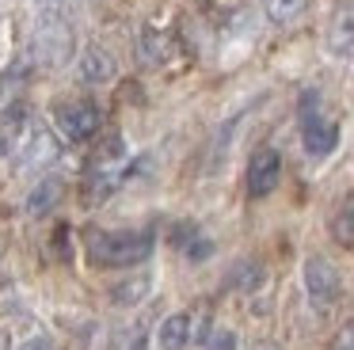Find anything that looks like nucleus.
<instances>
[{"label":"nucleus","mask_w":354,"mask_h":350,"mask_svg":"<svg viewBox=\"0 0 354 350\" xmlns=\"http://www.w3.org/2000/svg\"><path fill=\"white\" fill-rule=\"evenodd\" d=\"M57 198H62V179H54V175H46L42 183H35V190L27 194V213L31 217H46L50 210L57 205Z\"/></svg>","instance_id":"obj_14"},{"label":"nucleus","mask_w":354,"mask_h":350,"mask_svg":"<svg viewBox=\"0 0 354 350\" xmlns=\"http://www.w3.org/2000/svg\"><path fill=\"white\" fill-rule=\"evenodd\" d=\"M328 53L331 57H351L354 53V4L331 19L328 27Z\"/></svg>","instance_id":"obj_12"},{"label":"nucleus","mask_w":354,"mask_h":350,"mask_svg":"<svg viewBox=\"0 0 354 350\" xmlns=\"http://www.w3.org/2000/svg\"><path fill=\"white\" fill-rule=\"evenodd\" d=\"M156 236L149 228H126V232H107V228H84V255L92 266L103 270H122L138 266L153 255Z\"/></svg>","instance_id":"obj_1"},{"label":"nucleus","mask_w":354,"mask_h":350,"mask_svg":"<svg viewBox=\"0 0 354 350\" xmlns=\"http://www.w3.org/2000/svg\"><path fill=\"white\" fill-rule=\"evenodd\" d=\"M16 350H54V342L46 339V335H31L27 342H19Z\"/></svg>","instance_id":"obj_19"},{"label":"nucleus","mask_w":354,"mask_h":350,"mask_svg":"<svg viewBox=\"0 0 354 350\" xmlns=\"http://www.w3.org/2000/svg\"><path fill=\"white\" fill-rule=\"evenodd\" d=\"M149 293H153V274H130V278H122L111 289V301H115L118 308H133V304H141Z\"/></svg>","instance_id":"obj_13"},{"label":"nucleus","mask_w":354,"mask_h":350,"mask_svg":"<svg viewBox=\"0 0 354 350\" xmlns=\"http://www.w3.org/2000/svg\"><path fill=\"white\" fill-rule=\"evenodd\" d=\"M4 342H8V339H4V331H0V350H4Z\"/></svg>","instance_id":"obj_21"},{"label":"nucleus","mask_w":354,"mask_h":350,"mask_svg":"<svg viewBox=\"0 0 354 350\" xmlns=\"http://www.w3.org/2000/svg\"><path fill=\"white\" fill-rule=\"evenodd\" d=\"M305 4L308 0H263L270 23H293L301 12H305Z\"/></svg>","instance_id":"obj_17"},{"label":"nucleus","mask_w":354,"mask_h":350,"mask_svg":"<svg viewBox=\"0 0 354 350\" xmlns=\"http://www.w3.org/2000/svg\"><path fill=\"white\" fill-rule=\"evenodd\" d=\"M171 240H176V248L183 251L187 259H206L209 251H214V243H209V240H206V236H202L194 225H179Z\"/></svg>","instance_id":"obj_16"},{"label":"nucleus","mask_w":354,"mask_h":350,"mask_svg":"<svg viewBox=\"0 0 354 350\" xmlns=\"http://www.w3.org/2000/svg\"><path fill=\"white\" fill-rule=\"evenodd\" d=\"M141 347H145V335L138 327H126V331L115 335V350H141Z\"/></svg>","instance_id":"obj_18"},{"label":"nucleus","mask_w":354,"mask_h":350,"mask_svg":"<svg viewBox=\"0 0 354 350\" xmlns=\"http://www.w3.org/2000/svg\"><path fill=\"white\" fill-rule=\"evenodd\" d=\"M301 145H305V152L313 160L331 156L335 145H339V126L324 114L320 95H316V91H308V95L301 99Z\"/></svg>","instance_id":"obj_3"},{"label":"nucleus","mask_w":354,"mask_h":350,"mask_svg":"<svg viewBox=\"0 0 354 350\" xmlns=\"http://www.w3.org/2000/svg\"><path fill=\"white\" fill-rule=\"evenodd\" d=\"M54 126L65 141L80 145V141H92L103 126V111L92 103V99H69V103L54 107Z\"/></svg>","instance_id":"obj_4"},{"label":"nucleus","mask_w":354,"mask_h":350,"mask_svg":"<svg viewBox=\"0 0 354 350\" xmlns=\"http://www.w3.org/2000/svg\"><path fill=\"white\" fill-rule=\"evenodd\" d=\"M305 293H308V304L316 312H328L331 304L339 301L343 293V278H339L335 263L324 255H308L305 259Z\"/></svg>","instance_id":"obj_5"},{"label":"nucleus","mask_w":354,"mask_h":350,"mask_svg":"<svg viewBox=\"0 0 354 350\" xmlns=\"http://www.w3.org/2000/svg\"><path fill=\"white\" fill-rule=\"evenodd\" d=\"M35 53L42 65H65L73 57V23L62 8L42 4L39 27H35Z\"/></svg>","instance_id":"obj_2"},{"label":"nucleus","mask_w":354,"mask_h":350,"mask_svg":"<svg viewBox=\"0 0 354 350\" xmlns=\"http://www.w3.org/2000/svg\"><path fill=\"white\" fill-rule=\"evenodd\" d=\"M16 152H19V160H24V167H46L62 156V141H57V133H50L46 126H35L31 133H24V141H19Z\"/></svg>","instance_id":"obj_8"},{"label":"nucleus","mask_w":354,"mask_h":350,"mask_svg":"<svg viewBox=\"0 0 354 350\" xmlns=\"http://www.w3.org/2000/svg\"><path fill=\"white\" fill-rule=\"evenodd\" d=\"M248 194L252 198H267L282 179V152L278 149H255L248 160Z\"/></svg>","instance_id":"obj_7"},{"label":"nucleus","mask_w":354,"mask_h":350,"mask_svg":"<svg viewBox=\"0 0 354 350\" xmlns=\"http://www.w3.org/2000/svg\"><path fill=\"white\" fill-rule=\"evenodd\" d=\"M77 73L84 84H107V80H115V57L103 46H88L77 61Z\"/></svg>","instance_id":"obj_10"},{"label":"nucleus","mask_w":354,"mask_h":350,"mask_svg":"<svg viewBox=\"0 0 354 350\" xmlns=\"http://www.w3.org/2000/svg\"><path fill=\"white\" fill-rule=\"evenodd\" d=\"M171 50H176V42H171L168 30H160V27H141V35H138V61H141V65H153V68L168 65Z\"/></svg>","instance_id":"obj_9"},{"label":"nucleus","mask_w":354,"mask_h":350,"mask_svg":"<svg viewBox=\"0 0 354 350\" xmlns=\"http://www.w3.org/2000/svg\"><path fill=\"white\" fill-rule=\"evenodd\" d=\"M259 350H274V347H259Z\"/></svg>","instance_id":"obj_22"},{"label":"nucleus","mask_w":354,"mask_h":350,"mask_svg":"<svg viewBox=\"0 0 354 350\" xmlns=\"http://www.w3.org/2000/svg\"><path fill=\"white\" fill-rule=\"evenodd\" d=\"M331 236H335V243H343V248H354V190L339 202L335 217H331Z\"/></svg>","instance_id":"obj_15"},{"label":"nucleus","mask_w":354,"mask_h":350,"mask_svg":"<svg viewBox=\"0 0 354 350\" xmlns=\"http://www.w3.org/2000/svg\"><path fill=\"white\" fill-rule=\"evenodd\" d=\"M24 133H27V107L24 103L4 107V114H0V156H12L24 141Z\"/></svg>","instance_id":"obj_11"},{"label":"nucleus","mask_w":354,"mask_h":350,"mask_svg":"<svg viewBox=\"0 0 354 350\" xmlns=\"http://www.w3.org/2000/svg\"><path fill=\"white\" fill-rule=\"evenodd\" d=\"M198 339H202V316L191 308L171 312V316H164L160 327H156V347L160 350H187Z\"/></svg>","instance_id":"obj_6"},{"label":"nucleus","mask_w":354,"mask_h":350,"mask_svg":"<svg viewBox=\"0 0 354 350\" xmlns=\"http://www.w3.org/2000/svg\"><path fill=\"white\" fill-rule=\"evenodd\" d=\"M339 350H354V324L346 327L343 335H339Z\"/></svg>","instance_id":"obj_20"}]
</instances>
